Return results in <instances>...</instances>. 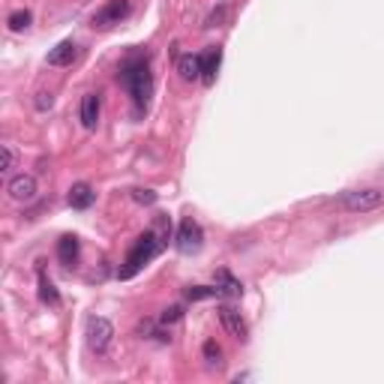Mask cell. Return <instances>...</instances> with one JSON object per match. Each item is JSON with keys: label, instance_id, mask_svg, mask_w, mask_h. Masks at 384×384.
I'll return each mask as SVG.
<instances>
[{"label": "cell", "instance_id": "3", "mask_svg": "<svg viewBox=\"0 0 384 384\" xmlns=\"http://www.w3.org/2000/svg\"><path fill=\"white\" fill-rule=\"evenodd\" d=\"M85 336H87L90 351L105 354L108 349H112L114 327H112V322H108V318H103V315H90V318H87V324H85Z\"/></svg>", "mask_w": 384, "mask_h": 384}, {"label": "cell", "instance_id": "5", "mask_svg": "<svg viewBox=\"0 0 384 384\" xmlns=\"http://www.w3.org/2000/svg\"><path fill=\"white\" fill-rule=\"evenodd\" d=\"M175 243H177V250L184 255H192V252H198L201 246H204V232H201V225L192 216H186L184 222H180Z\"/></svg>", "mask_w": 384, "mask_h": 384}, {"label": "cell", "instance_id": "17", "mask_svg": "<svg viewBox=\"0 0 384 384\" xmlns=\"http://www.w3.org/2000/svg\"><path fill=\"white\" fill-rule=\"evenodd\" d=\"M30 12H27V9H18V12H12L9 15V30H27V27H30Z\"/></svg>", "mask_w": 384, "mask_h": 384}, {"label": "cell", "instance_id": "21", "mask_svg": "<svg viewBox=\"0 0 384 384\" xmlns=\"http://www.w3.org/2000/svg\"><path fill=\"white\" fill-rule=\"evenodd\" d=\"M184 318V309L180 306H168L166 313H162V324H175V322H180Z\"/></svg>", "mask_w": 384, "mask_h": 384}, {"label": "cell", "instance_id": "7", "mask_svg": "<svg viewBox=\"0 0 384 384\" xmlns=\"http://www.w3.org/2000/svg\"><path fill=\"white\" fill-rule=\"evenodd\" d=\"M219 322H222V327L228 333L234 336V340H246V333H250V327H246V322H243V315L237 313L234 306H219Z\"/></svg>", "mask_w": 384, "mask_h": 384}, {"label": "cell", "instance_id": "13", "mask_svg": "<svg viewBox=\"0 0 384 384\" xmlns=\"http://www.w3.org/2000/svg\"><path fill=\"white\" fill-rule=\"evenodd\" d=\"M177 76L184 81H198L201 78V58L198 54H184V58H177Z\"/></svg>", "mask_w": 384, "mask_h": 384}, {"label": "cell", "instance_id": "1", "mask_svg": "<svg viewBox=\"0 0 384 384\" xmlns=\"http://www.w3.org/2000/svg\"><path fill=\"white\" fill-rule=\"evenodd\" d=\"M121 85L130 90V96L135 99V105H148V99L153 94V72L144 54H132L123 60L121 67Z\"/></svg>", "mask_w": 384, "mask_h": 384}, {"label": "cell", "instance_id": "22", "mask_svg": "<svg viewBox=\"0 0 384 384\" xmlns=\"http://www.w3.org/2000/svg\"><path fill=\"white\" fill-rule=\"evenodd\" d=\"M139 204H153L157 201V192H150V189H135V195H132Z\"/></svg>", "mask_w": 384, "mask_h": 384}, {"label": "cell", "instance_id": "20", "mask_svg": "<svg viewBox=\"0 0 384 384\" xmlns=\"http://www.w3.org/2000/svg\"><path fill=\"white\" fill-rule=\"evenodd\" d=\"M18 166V157L12 150V144H3V171H12Z\"/></svg>", "mask_w": 384, "mask_h": 384}, {"label": "cell", "instance_id": "15", "mask_svg": "<svg viewBox=\"0 0 384 384\" xmlns=\"http://www.w3.org/2000/svg\"><path fill=\"white\" fill-rule=\"evenodd\" d=\"M216 279H219V286H216V288L222 291V295H228V297H241V295H243L241 279H234L228 270H219V273H216Z\"/></svg>", "mask_w": 384, "mask_h": 384}, {"label": "cell", "instance_id": "2", "mask_svg": "<svg viewBox=\"0 0 384 384\" xmlns=\"http://www.w3.org/2000/svg\"><path fill=\"white\" fill-rule=\"evenodd\" d=\"M159 250H162L159 234H157V232H144V234L139 237V241H135L132 252L126 255V261H123V268L117 270V277H121V279H132L135 273H139V270H141L144 264H148Z\"/></svg>", "mask_w": 384, "mask_h": 384}, {"label": "cell", "instance_id": "4", "mask_svg": "<svg viewBox=\"0 0 384 384\" xmlns=\"http://www.w3.org/2000/svg\"><path fill=\"white\" fill-rule=\"evenodd\" d=\"M340 204L351 213H367V210H376L384 204V192L381 189H351V192H342Z\"/></svg>", "mask_w": 384, "mask_h": 384}, {"label": "cell", "instance_id": "8", "mask_svg": "<svg viewBox=\"0 0 384 384\" xmlns=\"http://www.w3.org/2000/svg\"><path fill=\"white\" fill-rule=\"evenodd\" d=\"M6 192L15 201H33L36 198V177L33 175H15L12 180H9Z\"/></svg>", "mask_w": 384, "mask_h": 384}, {"label": "cell", "instance_id": "18", "mask_svg": "<svg viewBox=\"0 0 384 384\" xmlns=\"http://www.w3.org/2000/svg\"><path fill=\"white\" fill-rule=\"evenodd\" d=\"M222 291L219 288H210V286H192V288H186V297L189 300H207V297H219Z\"/></svg>", "mask_w": 384, "mask_h": 384}, {"label": "cell", "instance_id": "6", "mask_svg": "<svg viewBox=\"0 0 384 384\" xmlns=\"http://www.w3.org/2000/svg\"><path fill=\"white\" fill-rule=\"evenodd\" d=\"M126 15H130V0H108V3L94 15V27H99V30H112V27L121 24Z\"/></svg>", "mask_w": 384, "mask_h": 384}, {"label": "cell", "instance_id": "12", "mask_svg": "<svg viewBox=\"0 0 384 384\" xmlns=\"http://www.w3.org/2000/svg\"><path fill=\"white\" fill-rule=\"evenodd\" d=\"M81 126L85 130H96L99 123V96L96 94H87L85 99H81Z\"/></svg>", "mask_w": 384, "mask_h": 384}, {"label": "cell", "instance_id": "11", "mask_svg": "<svg viewBox=\"0 0 384 384\" xmlns=\"http://www.w3.org/2000/svg\"><path fill=\"white\" fill-rule=\"evenodd\" d=\"M219 60H222V51L219 49H207L204 54H201V81H204V85H213L216 81Z\"/></svg>", "mask_w": 384, "mask_h": 384}, {"label": "cell", "instance_id": "23", "mask_svg": "<svg viewBox=\"0 0 384 384\" xmlns=\"http://www.w3.org/2000/svg\"><path fill=\"white\" fill-rule=\"evenodd\" d=\"M51 103H54V96H51V94H40V96H36V108H40V112L51 108Z\"/></svg>", "mask_w": 384, "mask_h": 384}, {"label": "cell", "instance_id": "19", "mask_svg": "<svg viewBox=\"0 0 384 384\" xmlns=\"http://www.w3.org/2000/svg\"><path fill=\"white\" fill-rule=\"evenodd\" d=\"M219 358H222V349H219V345H216L213 340L204 342V360L210 363V367H219V363H222Z\"/></svg>", "mask_w": 384, "mask_h": 384}, {"label": "cell", "instance_id": "16", "mask_svg": "<svg viewBox=\"0 0 384 384\" xmlns=\"http://www.w3.org/2000/svg\"><path fill=\"white\" fill-rule=\"evenodd\" d=\"M40 300L49 306H60V295L58 288H54V282L49 277H40Z\"/></svg>", "mask_w": 384, "mask_h": 384}, {"label": "cell", "instance_id": "10", "mask_svg": "<svg viewBox=\"0 0 384 384\" xmlns=\"http://www.w3.org/2000/svg\"><path fill=\"white\" fill-rule=\"evenodd\" d=\"M76 42L72 40H63V42H58L54 49L49 51V67H69L72 60H76Z\"/></svg>", "mask_w": 384, "mask_h": 384}, {"label": "cell", "instance_id": "14", "mask_svg": "<svg viewBox=\"0 0 384 384\" xmlns=\"http://www.w3.org/2000/svg\"><path fill=\"white\" fill-rule=\"evenodd\" d=\"M58 259L67 264V268L78 261V237H72V234L60 237V241H58Z\"/></svg>", "mask_w": 384, "mask_h": 384}, {"label": "cell", "instance_id": "9", "mask_svg": "<svg viewBox=\"0 0 384 384\" xmlns=\"http://www.w3.org/2000/svg\"><path fill=\"white\" fill-rule=\"evenodd\" d=\"M67 201H69V207H76V210H87L96 201V192L90 184H72Z\"/></svg>", "mask_w": 384, "mask_h": 384}]
</instances>
